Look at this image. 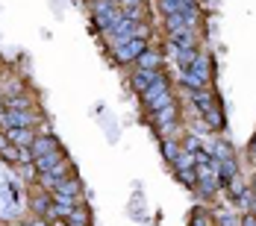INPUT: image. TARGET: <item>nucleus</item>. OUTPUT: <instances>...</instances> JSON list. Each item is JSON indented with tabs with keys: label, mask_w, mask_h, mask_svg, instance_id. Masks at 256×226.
Listing matches in <instances>:
<instances>
[{
	"label": "nucleus",
	"mask_w": 256,
	"mask_h": 226,
	"mask_svg": "<svg viewBox=\"0 0 256 226\" xmlns=\"http://www.w3.org/2000/svg\"><path fill=\"white\" fill-rule=\"evenodd\" d=\"M192 74H198L200 79H206L209 82V71H212V62H209V56H204V53H198V59L192 62V68H188Z\"/></svg>",
	"instance_id": "nucleus-11"
},
{
	"label": "nucleus",
	"mask_w": 256,
	"mask_h": 226,
	"mask_svg": "<svg viewBox=\"0 0 256 226\" xmlns=\"http://www.w3.org/2000/svg\"><path fill=\"white\" fill-rule=\"evenodd\" d=\"M171 44H174L177 50L194 47V32H192V29H177V32H171Z\"/></svg>",
	"instance_id": "nucleus-10"
},
{
	"label": "nucleus",
	"mask_w": 256,
	"mask_h": 226,
	"mask_svg": "<svg viewBox=\"0 0 256 226\" xmlns=\"http://www.w3.org/2000/svg\"><path fill=\"white\" fill-rule=\"evenodd\" d=\"M136 65H138V71H159V65H162V56L148 47V50L138 56V62H136Z\"/></svg>",
	"instance_id": "nucleus-7"
},
{
	"label": "nucleus",
	"mask_w": 256,
	"mask_h": 226,
	"mask_svg": "<svg viewBox=\"0 0 256 226\" xmlns=\"http://www.w3.org/2000/svg\"><path fill=\"white\" fill-rule=\"evenodd\" d=\"M32 226H48V224H32Z\"/></svg>",
	"instance_id": "nucleus-34"
},
{
	"label": "nucleus",
	"mask_w": 256,
	"mask_h": 226,
	"mask_svg": "<svg viewBox=\"0 0 256 226\" xmlns=\"http://www.w3.org/2000/svg\"><path fill=\"white\" fill-rule=\"evenodd\" d=\"M124 6H142V0H121Z\"/></svg>",
	"instance_id": "nucleus-30"
},
{
	"label": "nucleus",
	"mask_w": 256,
	"mask_h": 226,
	"mask_svg": "<svg viewBox=\"0 0 256 226\" xmlns=\"http://www.w3.org/2000/svg\"><path fill=\"white\" fill-rule=\"evenodd\" d=\"M230 194L236 197V200H238V197L244 194V191H242V182H230Z\"/></svg>",
	"instance_id": "nucleus-29"
},
{
	"label": "nucleus",
	"mask_w": 256,
	"mask_h": 226,
	"mask_svg": "<svg viewBox=\"0 0 256 226\" xmlns=\"http://www.w3.org/2000/svg\"><path fill=\"white\" fill-rule=\"evenodd\" d=\"M148 50V38H130V41H124L121 47H115V59L118 62H138V56Z\"/></svg>",
	"instance_id": "nucleus-2"
},
{
	"label": "nucleus",
	"mask_w": 256,
	"mask_h": 226,
	"mask_svg": "<svg viewBox=\"0 0 256 226\" xmlns=\"http://www.w3.org/2000/svg\"><path fill=\"white\" fill-rule=\"evenodd\" d=\"M192 100H194V106L200 109V115L206 118V124L212 126V129H221L224 126V118H221V112H218V106H215V100H212V94L209 91H192Z\"/></svg>",
	"instance_id": "nucleus-1"
},
{
	"label": "nucleus",
	"mask_w": 256,
	"mask_h": 226,
	"mask_svg": "<svg viewBox=\"0 0 256 226\" xmlns=\"http://www.w3.org/2000/svg\"><path fill=\"white\" fill-rule=\"evenodd\" d=\"M30 150H32V156H44V153H53L59 147H56V138H36Z\"/></svg>",
	"instance_id": "nucleus-13"
},
{
	"label": "nucleus",
	"mask_w": 256,
	"mask_h": 226,
	"mask_svg": "<svg viewBox=\"0 0 256 226\" xmlns=\"http://www.w3.org/2000/svg\"><path fill=\"white\" fill-rule=\"evenodd\" d=\"M182 168H198V153L180 150L177 162H174V171H182Z\"/></svg>",
	"instance_id": "nucleus-17"
},
{
	"label": "nucleus",
	"mask_w": 256,
	"mask_h": 226,
	"mask_svg": "<svg viewBox=\"0 0 256 226\" xmlns=\"http://www.w3.org/2000/svg\"><path fill=\"white\" fill-rule=\"evenodd\" d=\"M168 103H174V97H171V91H165V94H159V97H154L150 103H144L150 112H159V109H165Z\"/></svg>",
	"instance_id": "nucleus-19"
},
{
	"label": "nucleus",
	"mask_w": 256,
	"mask_h": 226,
	"mask_svg": "<svg viewBox=\"0 0 256 226\" xmlns=\"http://www.w3.org/2000/svg\"><path fill=\"white\" fill-rule=\"evenodd\" d=\"M238 224H242V221H238L232 212H221V215H218V226H238Z\"/></svg>",
	"instance_id": "nucleus-23"
},
{
	"label": "nucleus",
	"mask_w": 256,
	"mask_h": 226,
	"mask_svg": "<svg viewBox=\"0 0 256 226\" xmlns=\"http://www.w3.org/2000/svg\"><path fill=\"white\" fill-rule=\"evenodd\" d=\"M194 59H198V50H194V47H188V50H177V62H180V71H188Z\"/></svg>",
	"instance_id": "nucleus-18"
},
{
	"label": "nucleus",
	"mask_w": 256,
	"mask_h": 226,
	"mask_svg": "<svg viewBox=\"0 0 256 226\" xmlns=\"http://www.w3.org/2000/svg\"><path fill=\"white\" fill-rule=\"evenodd\" d=\"M62 162H65L62 150H53V153H44V156H36V159H32V168H36L38 174H48L53 168H59Z\"/></svg>",
	"instance_id": "nucleus-3"
},
{
	"label": "nucleus",
	"mask_w": 256,
	"mask_h": 226,
	"mask_svg": "<svg viewBox=\"0 0 256 226\" xmlns=\"http://www.w3.org/2000/svg\"><path fill=\"white\" fill-rule=\"evenodd\" d=\"M248 150H250V156H256V138L250 141V147H248Z\"/></svg>",
	"instance_id": "nucleus-31"
},
{
	"label": "nucleus",
	"mask_w": 256,
	"mask_h": 226,
	"mask_svg": "<svg viewBox=\"0 0 256 226\" xmlns=\"http://www.w3.org/2000/svg\"><path fill=\"white\" fill-rule=\"evenodd\" d=\"M162 153H165V159L174 165V162H177V156H180V147L174 144V141H162Z\"/></svg>",
	"instance_id": "nucleus-22"
},
{
	"label": "nucleus",
	"mask_w": 256,
	"mask_h": 226,
	"mask_svg": "<svg viewBox=\"0 0 256 226\" xmlns=\"http://www.w3.org/2000/svg\"><path fill=\"white\" fill-rule=\"evenodd\" d=\"M250 191H254V194H256V176H254V182H250Z\"/></svg>",
	"instance_id": "nucleus-32"
},
{
	"label": "nucleus",
	"mask_w": 256,
	"mask_h": 226,
	"mask_svg": "<svg viewBox=\"0 0 256 226\" xmlns=\"http://www.w3.org/2000/svg\"><path fill=\"white\" fill-rule=\"evenodd\" d=\"M53 191H59V194H65V197H77L80 194V182L77 179H59Z\"/></svg>",
	"instance_id": "nucleus-16"
},
{
	"label": "nucleus",
	"mask_w": 256,
	"mask_h": 226,
	"mask_svg": "<svg viewBox=\"0 0 256 226\" xmlns=\"http://www.w3.org/2000/svg\"><path fill=\"white\" fill-rule=\"evenodd\" d=\"M232 179H236V159H227V162H221V168H218V182H221V185H230Z\"/></svg>",
	"instance_id": "nucleus-12"
},
{
	"label": "nucleus",
	"mask_w": 256,
	"mask_h": 226,
	"mask_svg": "<svg viewBox=\"0 0 256 226\" xmlns=\"http://www.w3.org/2000/svg\"><path fill=\"white\" fill-rule=\"evenodd\" d=\"M68 224H71V226H86V224H88V212H86L82 206H77V209L71 212V218H68Z\"/></svg>",
	"instance_id": "nucleus-20"
},
{
	"label": "nucleus",
	"mask_w": 256,
	"mask_h": 226,
	"mask_svg": "<svg viewBox=\"0 0 256 226\" xmlns=\"http://www.w3.org/2000/svg\"><path fill=\"white\" fill-rule=\"evenodd\" d=\"M6 138H9L15 147H32V141H36V135H32V129H30V126H15V129H6Z\"/></svg>",
	"instance_id": "nucleus-4"
},
{
	"label": "nucleus",
	"mask_w": 256,
	"mask_h": 226,
	"mask_svg": "<svg viewBox=\"0 0 256 226\" xmlns=\"http://www.w3.org/2000/svg\"><path fill=\"white\" fill-rule=\"evenodd\" d=\"M212 156H215L218 162H227V159H232L230 144H227V141H218V144H215V150H212Z\"/></svg>",
	"instance_id": "nucleus-21"
},
{
	"label": "nucleus",
	"mask_w": 256,
	"mask_h": 226,
	"mask_svg": "<svg viewBox=\"0 0 256 226\" xmlns=\"http://www.w3.org/2000/svg\"><path fill=\"white\" fill-rule=\"evenodd\" d=\"M180 79H182V85H186V88H192V91H200V88H206V85H209L206 79H200V76L192 74V71H182V74H180Z\"/></svg>",
	"instance_id": "nucleus-14"
},
{
	"label": "nucleus",
	"mask_w": 256,
	"mask_h": 226,
	"mask_svg": "<svg viewBox=\"0 0 256 226\" xmlns=\"http://www.w3.org/2000/svg\"><path fill=\"white\" fill-rule=\"evenodd\" d=\"M238 226H256V215H254V212H248V215L242 218V224H238Z\"/></svg>",
	"instance_id": "nucleus-28"
},
{
	"label": "nucleus",
	"mask_w": 256,
	"mask_h": 226,
	"mask_svg": "<svg viewBox=\"0 0 256 226\" xmlns=\"http://www.w3.org/2000/svg\"><path fill=\"white\" fill-rule=\"evenodd\" d=\"M192 226H209V221L204 218V212H194V218H192Z\"/></svg>",
	"instance_id": "nucleus-26"
},
{
	"label": "nucleus",
	"mask_w": 256,
	"mask_h": 226,
	"mask_svg": "<svg viewBox=\"0 0 256 226\" xmlns=\"http://www.w3.org/2000/svg\"><path fill=\"white\" fill-rule=\"evenodd\" d=\"M182 150H188V153H198V150H204V147H200V141H198L194 135H188V141H186V147H182Z\"/></svg>",
	"instance_id": "nucleus-25"
},
{
	"label": "nucleus",
	"mask_w": 256,
	"mask_h": 226,
	"mask_svg": "<svg viewBox=\"0 0 256 226\" xmlns=\"http://www.w3.org/2000/svg\"><path fill=\"white\" fill-rule=\"evenodd\" d=\"M26 100L24 97H9V109H24Z\"/></svg>",
	"instance_id": "nucleus-27"
},
{
	"label": "nucleus",
	"mask_w": 256,
	"mask_h": 226,
	"mask_svg": "<svg viewBox=\"0 0 256 226\" xmlns=\"http://www.w3.org/2000/svg\"><path fill=\"white\" fill-rule=\"evenodd\" d=\"M177 179L186 185V188H198V182H200L198 168H182V171H177Z\"/></svg>",
	"instance_id": "nucleus-15"
},
{
	"label": "nucleus",
	"mask_w": 256,
	"mask_h": 226,
	"mask_svg": "<svg viewBox=\"0 0 256 226\" xmlns=\"http://www.w3.org/2000/svg\"><path fill=\"white\" fill-rule=\"evenodd\" d=\"M0 121L6 124V129H15V126H30V115L21 112V109H6Z\"/></svg>",
	"instance_id": "nucleus-5"
},
{
	"label": "nucleus",
	"mask_w": 256,
	"mask_h": 226,
	"mask_svg": "<svg viewBox=\"0 0 256 226\" xmlns=\"http://www.w3.org/2000/svg\"><path fill=\"white\" fill-rule=\"evenodd\" d=\"M250 212H254V215H256V200H254V206H250Z\"/></svg>",
	"instance_id": "nucleus-33"
},
{
	"label": "nucleus",
	"mask_w": 256,
	"mask_h": 226,
	"mask_svg": "<svg viewBox=\"0 0 256 226\" xmlns=\"http://www.w3.org/2000/svg\"><path fill=\"white\" fill-rule=\"evenodd\" d=\"M156 76H159V71H136L132 74V88L136 91H148L156 82Z\"/></svg>",
	"instance_id": "nucleus-9"
},
{
	"label": "nucleus",
	"mask_w": 256,
	"mask_h": 226,
	"mask_svg": "<svg viewBox=\"0 0 256 226\" xmlns=\"http://www.w3.org/2000/svg\"><path fill=\"white\" fill-rule=\"evenodd\" d=\"M32 209H36L38 215H48V212H50V200H48V197H36V200H32Z\"/></svg>",
	"instance_id": "nucleus-24"
},
{
	"label": "nucleus",
	"mask_w": 256,
	"mask_h": 226,
	"mask_svg": "<svg viewBox=\"0 0 256 226\" xmlns=\"http://www.w3.org/2000/svg\"><path fill=\"white\" fill-rule=\"evenodd\" d=\"M0 118H3V106H0Z\"/></svg>",
	"instance_id": "nucleus-35"
},
{
	"label": "nucleus",
	"mask_w": 256,
	"mask_h": 226,
	"mask_svg": "<svg viewBox=\"0 0 256 226\" xmlns=\"http://www.w3.org/2000/svg\"><path fill=\"white\" fill-rule=\"evenodd\" d=\"M165 91H171V82H168V76L165 74H159L156 76V82L148 88V91H142V100L144 103H150L154 97H159V94H165Z\"/></svg>",
	"instance_id": "nucleus-6"
},
{
	"label": "nucleus",
	"mask_w": 256,
	"mask_h": 226,
	"mask_svg": "<svg viewBox=\"0 0 256 226\" xmlns=\"http://www.w3.org/2000/svg\"><path fill=\"white\" fill-rule=\"evenodd\" d=\"M154 115H156V121L162 124V129L168 132L171 126L177 124V103H168L165 109H159V112H154Z\"/></svg>",
	"instance_id": "nucleus-8"
}]
</instances>
